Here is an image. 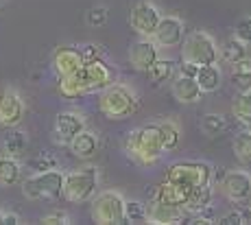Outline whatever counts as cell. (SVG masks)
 <instances>
[{"label": "cell", "mask_w": 251, "mask_h": 225, "mask_svg": "<svg viewBox=\"0 0 251 225\" xmlns=\"http://www.w3.org/2000/svg\"><path fill=\"white\" fill-rule=\"evenodd\" d=\"M201 94L203 92H201L195 76L179 75L173 79V97L179 100V103H197L201 99Z\"/></svg>", "instance_id": "cell-18"}, {"label": "cell", "mask_w": 251, "mask_h": 225, "mask_svg": "<svg viewBox=\"0 0 251 225\" xmlns=\"http://www.w3.org/2000/svg\"><path fill=\"white\" fill-rule=\"evenodd\" d=\"M225 127H227V123H225V118L221 114H207V116H203V123H201V129H203L207 136H216Z\"/></svg>", "instance_id": "cell-30"}, {"label": "cell", "mask_w": 251, "mask_h": 225, "mask_svg": "<svg viewBox=\"0 0 251 225\" xmlns=\"http://www.w3.org/2000/svg\"><path fill=\"white\" fill-rule=\"evenodd\" d=\"M173 70H175V61L173 59H160V57H157L155 64L147 70V75L153 83H164V81L173 75Z\"/></svg>", "instance_id": "cell-26"}, {"label": "cell", "mask_w": 251, "mask_h": 225, "mask_svg": "<svg viewBox=\"0 0 251 225\" xmlns=\"http://www.w3.org/2000/svg\"><path fill=\"white\" fill-rule=\"evenodd\" d=\"M236 37L240 42H251V18H243L236 25Z\"/></svg>", "instance_id": "cell-35"}, {"label": "cell", "mask_w": 251, "mask_h": 225, "mask_svg": "<svg viewBox=\"0 0 251 225\" xmlns=\"http://www.w3.org/2000/svg\"><path fill=\"white\" fill-rule=\"evenodd\" d=\"M221 52V59L227 61V64H234V61L243 59L247 55V49H245V42H240L238 37H231V40L223 42V46L219 49Z\"/></svg>", "instance_id": "cell-24"}, {"label": "cell", "mask_w": 251, "mask_h": 225, "mask_svg": "<svg viewBox=\"0 0 251 225\" xmlns=\"http://www.w3.org/2000/svg\"><path fill=\"white\" fill-rule=\"evenodd\" d=\"M212 197H214V190L210 188V184L192 186L190 195H188L186 203L181 205V210L186 214H197V212H201L203 208H207V205H212Z\"/></svg>", "instance_id": "cell-20"}, {"label": "cell", "mask_w": 251, "mask_h": 225, "mask_svg": "<svg viewBox=\"0 0 251 225\" xmlns=\"http://www.w3.org/2000/svg\"><path fill=\"white\" fill-rule=\"evenodd\" d=\"M2 223H7V225H13V223H20V219H18V214H13V212H4V219H2Z\"/></svg>", "instance_id": "cell-39"}, {"label": "cell", "mask_w": 251, "mask_h": 225, "mask_svg": "<svg viewBox=\"0 0 251 225\" xmlns=\"http://www.w3.org/2000/svg\"><path fill=\"white\" fill-rule=\"evenodd\" d=\"M125 221L144 223L147 221V205L140 203V201H127L125 199Z\"/></svg>", "instance_id": "cell-29"}, {"label": "cell", "mask_w": 251, "mask_h": 225, "mask_svg": "<svg viewBox=\"0 0 251 225\" xmlns=\"http://www.w3.org/2000/svg\"><path fill=\"white\" fill-rule=\"evenodd\" d=\"M229 66H231V76H234L236 81H240L243 85H249L251 83V59H249L247 55H245L243 59L229 64Z\"/></svg>", "instance_id": "cell-28"}, {"label": "cell", "mask_w": 251, "mask_h": 225, "mask_svg": "<svg viewBox=\"0 0 251 225\" xmlns=\"http://www.w3.org/2000/svg\"><path fill=\"white\" fill-rule=\"evenodd\" d=\"M31 169L35 171V173H42V171L57 169V160H55L52 155H48V153H42V155H37L35 160H31Z\"/></svg>", "instance_id": "cell-33"}, {"label": "cell", "mask_w": 251, "mask_h": 225, "mask_svg": "<svg viewBox=\"0 0 251 225\" xmlns=\"http://www.w3.org/2000/svg\"><path fill=\"white\" fill-rule=\"evenodd\" d=\"M251 219V210H231V212H227L225 217L219 219V223L223 225H238V223H249Z\"/></svg>", "instance_id": "cell-32"}, {"label": "cell", "mask_w": 251, "mask_h": 225, "mask_svg": "<svg viewBox=\"0 0 251 225\" xmlns=\"http://www.w3.org/2000/svg\"><path fill=\"white\" fill-rule=\"evenodd\" d=\"M112 83H114V73L109 70V66L99 57V59L85 61L76 73L61 76L59 92L64 94L66 99H76V97H81V94H90V92L105 90Z\"/></svg>", "instance_id": "cell-1"}, {"label": "cell", "mask_w": 251, "mask_h": 225, "mask_svg": "<svg viewBox=\"0 0 251 225\" xmlns=\"http://www.w3.org/2000/svg\"><path fill=\"white\" fill-rule=\"evenodd\" d=\"M231 112L238 118L243 125H251V100L245 97V94H238L234 99V105H231Z\"/></svg>", "instance_id": "cell-27"}, {"label": "cell", "mask_w": 251, "mask_h": 225, "mask_svg": "<svg viewBox=\"0 0 251 225\" xmlns=\"http://www.w3.org/2000/svg\"><path fill=\"white\" fill-rule=\"evenodd\" d=\"M99 188V171L94 166H85V169L72 171V173L64 175V195L72 203H83Z\"/></svg>", "instance_id": "cell-4"}, {"label": "cell", "mask_w": 251, "mask_h": 225, "mask_svg": "<svg viewBox=\"0 0 251 225\" xmlns=\"http://www.w3.org/2000/svg\"><path fill=\"white\" fill-rule=\"evenodd\" d=\"M212 164L207 162H197V160H186V162H175L168 169L166 179L171 181H179L186 186H203L212 181Z\"/></svg>", "instance_id": "cell-8"}, {"label": "cell", "mask_w": 251, "mask_h": 225, "mask_svg": "<svg viewBox=\"0 0 251 225\" xmlns=\"http://www.w3.org/2000/svg\"><path fill=\"white\" fill-rule=\"evenodd\" d=\"M2 219H4V210H0V223H2Z\"/></svg>", "instance_id": "cell-41"}, {"label": "cell", "mask_w": 251, "mask_h": 225, "mask_svg": "<svg viewBox=\"0 0 251 225\" xmlns=\"http://www.w3.org/2000/svg\"><path fill=\"white\" fill-rule=\"evenodd\" d=\"M190 190H192V186H186V184H179V181L166 179L164 184L157 186V193L153 195V199L162 201V203H166V205H173V208H181V205L186 203Z\"/></svg>", "instance_id": "cell-16"}, {"label": "cell", "mask_w": 251, "mask_h": 225, "mask_svg": "<svg viewBox=\"0 0 251 225\" xmlns=\"http://www.w3.org/2000/svg\"><path fill=\"white\" fill-rule=\"evenodd\" d=\"M68 145H70V151L75 153V157H79V160H90V157H94L96 149H99V138H96V133L83 129V131H79L72 138Z\"/></svg>", "instance_id": "cell-19"}, {"label": "cell", "mask_w": 251, "mask_h": 225, "mask_svg": "<svg viewBox=\"0 0 251 225\" xmlns=\"http://www.w3.org/2000/svg\"><path fill=\"white\" fill-rule=\"evenodd\" d=\"M107 22V9L105 7H94L88 13V25L90 26H103Z\"/></svg>", "instance_id": "cell-34"}, {"label": "cell", "mask_w": 251, "mask_h": 225, "mask_svg": "<svg viewBox=\"0 0 251 225\" xmlns=\"http://www.w3.org/2000/svg\"><path fill=\"white\" fill-rule=\"evenodd\" d=\"M243 94H245V97H247V99L251 100V83H249V88H247V90H245V92H243Z\"/></svg>", "instance_id": "cell-40"}, {"label": "cell", "mask_w": 251, "mask_h": 225, "mask_svg": "<svg viewBox=\"0 0 251 225\" xmlns=\"http://www.w3.org/2000/svg\"><path fill=\"white\" fill-rule=\"evenodd\" d=\"M231 147H234L236 157H238L243 164H251V129H245V131H240L238 136L234 138Z\"/></svg>", "instance_id": "cell-25"}, {"label": "cell", "mask_w": 251, "mask_h": 225, "mask_svg": "<svg viewBox=\"0 0 251 225\" xmlns=\"http://www.w3.org/2000/svg\"><path fill=\"white\" fill-rule=\"evenodd\" d=\"M2 2H4V0H0V7H2Z\"/></svg>", "instance_id": "cell-42"}, {"label": "cell", "mask_w": 251, "mask_h": 225, "mask_svg": "<svg viewBox=\"0 0 251 225\" xmlns=\"http://www.w3.org/2000/svg\"><path fill=\"white\" fill-rule=\"evenodd\" d=\"M181 52H183V61H190L195 66H207L219 61V46L203 31L190 33L186 37V42H183Z\"/></svg>", "instance_id": "cell-6"}, {"label": "cell", "mask_w": 251, "mask_h": 225, "mask_svg": "<svg viewBox=\"0 0 251 225\" xmlns=\"http://www.w3.org/2000/svg\"><path fill=\"white\" fill-rule=\"evenodd\" d=\"M20 181V164L13 160V155L0 157V186L9 188Z\"/></svg>", "instance_id": "cell-22"}, {"label": "cell", "mask_w": 251, "mask_h": 225, "mask_svg": "<svg viewBox=\"0 0 251 225\" xmlns=\"http://www.w3.org/2000/svg\"><path fill=\"white\" fill-rule=\"evenodd\" d=\"M42 223L44 225H66V223H70V219L66 212L57 210V212H52V214H46V217L42 219Z\"/></svg>", "instance_id": "cell-36"}, {"label": "cell", "mask_w": 251, "mask_h": 225, "mask_svg": "<svg viewBox=\"0 0 251 225\" xmlns=\"http://www.w3.org/2000/svg\"><path fill=\"white\" fill-rule=\"evenodd\" d=\"M26 149V136L20 131L11 133V136H7V140H4V151L9 153V155H20V153Z\"/></svg>", "instance_id": "cell-31"}, {"label": "cell", "mask_w": 251, "mask_h": 225, "mask_svg": "<svg viewBox=\"0 0 251 225\" xmlns=\"http://www.w3.org/2000/svg\"><path fill=\"white\" fill-rule=\"evenodd\" d=\"M221 190L229 201L243 203L251 197V175L245 171H227L221 179Z\"/></svg>", "instance_id": "cell-9"}, {"label": "cell", "mask_w": 251, "mask_h": 225, "mask_svg": "<svg viewBox=\"0 0 251 225\" xmlns=\"http://www.w3.org/2000/svg\"><path fill=\"white\" fill-rule=\"evenodd\" d=\"M136 97L129 88L125 85H107L105 90H100L99 107L109 121H123V118L131 116L136 112Z\"/></svg>", "instance_id": "cell-3"}, {"label": "cell", "mask_w": 251, "mask_h": 225, "mask_svg": "<svg viewBox=\"0 0 251 225\" xmlns=\"http://www.w3.org/2000/svg\"><path fill=\"white\" fill-rule=\"evenodd\" d=\"M195 79H197V83H199L201 92H214V90H219V85H221V70L216 68L214 64L199 66Z\"/></svg>", "instance_id": "cell-21"}, {"label": "cell", "mask_w": 251, "mask_h": 225, "mask_svg": "<svg viewBox=\"0 0 251 225\" xmlns=\"http://www.w3.org/2000/svg\"><path fill=\"white\" fill-rule=\"evenodd\" d=\"M92 219L100 225H120L125 223V197L116 190H105L96 195L92 203Z\"/></svg>", "instance_id": "cell-7"}, {"label": "cell", "mask_w": 251, "mask_h": 225, "mask_svg": "<svg viewBox=\"0 0 251 225\" xmlns=\"http://www.w3.org/2000/svg\"><path fill=\"white\" fill-rule=\"evenodd\" d=\"M249 199H251V197H249ZM249 210H251V203H249Z\"/></svg>", "instance_id": "cell-43"}, {"label": "cell", "mask_w": 251, "mask_h": 225, "mask_svg": "<svg viewBox=\"0 0 251 225\" xmlns=\"http://www.w3.org/2000/svg\"><path fill=\"white\" fill-rule=\"evenodd\" d=\"M83 64L85 61H83V57H81V50L75 49V46H61V49H57L55 55H52V66H55L59 76L76 73Z\"/></svg>", "instance_id": "cell-15"}, {"label": "cell", "mask_w": 251, "mask_h": 225, "mask_svg": "<svg viewBox=\"0 0 251 225\" xmlns=\"http://www.w3.org/2000/svg\"><path fill=\"white\" fill-rule=\"evenodd\" d=\"M127 153L133 162H138L142 166L155 164L164 153L157 125H144L133 129L127 138Z\"/></svg>", "instance_id": "cell-2"}, {"label": "cell", "mask_w": 251, "mask_h": 225, "mask_svg": "<svg viewBox=\"0 0 251 225\" xmlns=\"http://www.w3.org/2000/svg\"><path fill=\"white\" fill-rule=\"evenodd\" d=\"M24 116V103L20 94L13 90L0 92V125L2 127H18Z\"/></svg>", "instance_id": "cell-12"}, {"label": "cell", "mask_w": 251, "mask_h": 225, "mask_svg": "<svg viewBox=\"0 0 251 225\" xmlns=\"http://www.w3.org/2000/svg\"><path fill=\"white\" fill-rule=\"evenodd\" d=\"M85 129V121L76 112H61L55 121V140L61 145H68L79 131Z\"/></svg>", "instance_id": "cell-14"}, {"label": "cell", "mask_w": 251, "mask_h": 225, "mask_svg": "<svg viewBox=\"0 0 251 225\" xmlns=\"http://www.w3.org/2000/svg\"><path fill=\"white\" fill-rule=\"evenodd\" d=\"M160 18H162V13L157 11V7H153L151 2H140L133 7L129 22H131L133 31H138L140 35L151 37L153 31H155V26H157V22H160Z\"/></svg>", "instance_id": "cell-11"}, {"label": "cell", "mask_w": 251, "mask_h": 225, "mask_svg": "<svg viewBox=\"0 0 251 225\" xmlns=\"http://www.w3.org/2000/svg\"><path fill=\"white\" fill-rule=\"evenodd\" d=\"M157 57H160V46L153 42V37H142V40H138L136 44L131 46V50H129V61H131V66L136 70H142V73H147V70L155 64Z\"/></svg>", "instance_id": "cell-13"}, {"label": "cell", "mask_w": 251, "mask_h": 225, "mask_svg": "<svg viewBox=\"0 0 251 225\" xmlns=\"http://www.w3.org/2000/svg\"><path fill=\"white\" fill-rule=\"evenodd\" d=\"M197 70H199V66L190 64V61H183V64H181V68H179V75H186V76H195V75H197Z\"/></svg>", "instance_id": "cell-38"}, {"label": "cell", "mask_w": 251, "mask_h": 225, "mask_svg": "<svg viewBox=\"0 0 251 225\" xmlns=\"http://www.w3.org/2000/svg\"><path fill=\"white\" fill-rule=\"evenodd\" d=\"M79 50H81L83 61H92V59H99V57H100L99 46H94V44H88V46H83V49H79Z\"/></svg>", "instance_id": "cell-37"}, {"label": "cell", "mask_w": 251, "mask_h": 225, "mask_svg": "<svg viewBox=\"0 0 251 225\" xmlns=\"http://www.w3.org/2000/svg\"><path fill=\"white\" fill-rule=\"evenodd\" d=\"M157 131H160V140H162L164 151H171V149H175V147L179 145L181 133H179V127H177L173 121L157 123Z\"/></svg>", "instance_id": "cell-23"}, {"label": "cell", "mask_w": 251, "mask_h": 225, "mask_svg": "<svg viewBox=\"0 0 251 225\" xmlns=\"http://www.w3.org/2000/svg\"><path fill=\"white\" fill-rule=\"evenodd\" d=\"M22 190L28 199H57L64 190V173L57 169L33 173L22 184Z\"/></svg>", "instance_id": "cell-5"}, {"label": "cell", "mask_w": 251, "mask_h": 225, "mask_svg": "<svg viewBox=\"0 0 251 225\" xmlns=\"http://www.w3.org/2000/svg\"><path fill=\"white\" fill-rule=\"evenodd\" d=\"M186 212L181 208H173V205H166L162 201L153 199L147 208V221L151 223H157V225H175V223H181Z\"/></svg>", "instance_id": "cell-17"}, {"label": "cell", "mask_w": 251, "mask_h": 225, "mask_svg": "<svg viewBox=\"0 0 251 225\" xmlns=\"http://www.w3.org/2000/svg\"><path fill=\"white\" fill-rule=\"evenodd\" d=\"M153 42L157 46H179L181 40H183V22L175 16H166V18H160L157 22L155 31H153Z\"/></svg>", "instance_id": "cell-10"}]
</instances>
